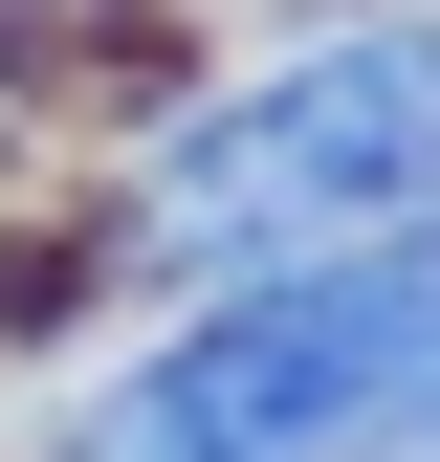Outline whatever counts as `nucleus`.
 <instances>
[{
    "instance_id": "nucleus-1",
    "label": "nucleus",
    "mask_w": 440,
    "mask_h": 462,
    "mask_svg": "<svg viewBox=\"0 0 440 462\" xmlns=\"http://www.w3.org/2000/svg\"><path fill=\"white\" fill-rule=\"evenodd\" d=\"M440 419V220L418 243H330L243 309L154 330L133 374L67 419V462H374Z\"/></svg>"
},
{
    "instance_id": "nucleus-2",
    "label": "nucleus",
    "mask_w": 440,
    "mask_h": 462,
    "mask_svg": "<svg viewBox=\"0 0 440 462\" xmlns=\"http://www.w3.org/2000/svg\"><path fill=\"white\" fill-rule=\"evenodd\" d=\"M418 220H440V0L418 23H330L308 67L198 110L177 177H154L177 264H330V243H418Z\"/></svg>"
},
{
    "instance_id": "nucleus-3",
    "label": "nucleus",
    "mask_w": 440,
    "mask_h": 462,
    "mask_svg": "<svg viewBox=\"0 0 440 462\" xmlns=\"http://www.w3.org/2000/svg\"><path fill=\"white\" fill-rule=\"evenodd\" d=\"M418 462H440V419H418Z\"/></svg>"
}]
</instances>
